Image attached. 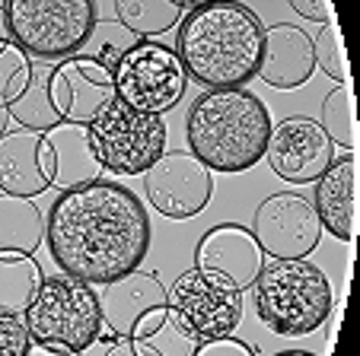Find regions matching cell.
I'll use <instances>...</instances> for the list:
<instances>
[{
	"label": "cell",
	"instance_id": "obj_1",
	"mask_svg": "<svg viewBox=\"0 0 360 356\" xmlns=\"http://www.w3.org/2000/svg\"><path fill=\"white\" fill-rule=\"evenodd\" d=\"M153 226L147 207L118 182H96L61 191L45 220L51 261L86 283H109L141 268Z\"/></svg>",
	"mask_w": 360,
	"mask_h": 356
},
{
	"label": "cell",
	"instance_id": "obj_2",
	"mask_svg": "<svg viewBox=\"0 0 360 356\" xmlns=\"http://www.w3.org/2000/svg\"><path fill=\"white\" fill-rule=\"evenodd\" d=\"M259 13L236 0H214L179 22L176 54L188 80L204 89H239L255 80L262 61Z\"/></svg>",
	"mask_w": 360,
	"mask_h": 356
},
{
	"label": "cell",
	"instance_id": "obj_3",
	"mask_svg": "<svg viewBox=\"0 0 360 356\" xmlns=\"http://www.w3.org/2000/svg\"><path fill=\"white\" fill-rule=\"evenodd\" d=\"M271 114L265 102L245 86L204 89L188 108L185 140L211 172L239 175L265 159Z\"/></svg>",
	"mask_w": 360,
	"mask_h": 356
},
{
	"label": "cell",
	"instance_id": "obj_4",
	"mask_svg": "<svg viewBox=\"0 0 360 356\" xmlns=\"http://www.w3.org/2000/svg\"><path fill=\"white\" fill-rule=\"evenodd\" d=\"M255 312L281 337L319 331L335 309V289L326 270L306 258L271 261L255 277Z\"/></svg>",
	"mask_w": 360,
	"mask_h": 356
},
{
	"label": "cell",
	"instance_id": "obj_5",
	"mask_svg": "<svg viewBox=\"0 0 360 356\" xmlns=\"http://www.w3.org/2000/svg\"><path fill=\"white\" fill-rule=\"evenodd\" d=\"M26 315V331L32 343L64 350V353H83L99 341L102 312L99 293L93 283L77 280L70 274L41 277Z\"/></svg>",
	"mask_w": 360,
	"mask_h": 356
},
{
	"label": "cell",
	"instance_id": "obj_6",
	"mask_svg": "<svg viewBox=\"0 0 360 356\" xmlns=\"http://www.w3.org/2000/svg\"><path fill=\"white\" fill-rule=\"evenodd\" d=\"M10 39L39 61H64L86 48L96 26V0H7Z\"/></svg>",
	"mask_w": 360,
	"mask_h": 356
},
{
	"label": "cell",
	"instance_id": "obj_7",
	"mask_svg": "<svg viewBox=\"0 0 360 356\" xmlns=\"http://www.w3.org/2000/svg\"><path fill=\"white\" fill-rule=\"evenodd\" d=\"M89 128V140L102 162V172L112 175H143L166 153V121L163 114H147L115 99Z\"/></svg>",
	"mask_w": 360,
	"mask_h": 356
},
{
	"label": "cell",
	"instance_id": "obj_8",
	"mask_svg": "<svg viewBox=\"0 0 360 356\" xmlns=\"http://www.w3.org/2000/svg\"><path fill=\"white\" fill-rule=\"evenodd\" d=\"M112 80H115V95L124 105L147 114L172 112L188 89V74L176 48L153 39H137L122 54L118 67L112 70Z\"/></svg>",
	"mask_w": 360,
	"mask_h": 356
},
{
	"label": "cell",
	"instance_id": "obj_9",
	"mask_svg": "<svg viewBox=\"0 0 360 356\" xmlns=\"http://www.w3.org/2000/svg\"><path fill=\"white\" fill-rule=\"evenodd\" d=\"M166 303L191 324L201 341L233 334L243 318V293L233 289L220 274L201 268L179 274L166 293Z\"/></svg>",
	"mask_w": 360,
	"mask_h": 356
},
{
	"label": "cell",
	"instance_id": "obj_10",
	"mask_svg": "<svg viewBox=\"0 0 360 356\" xmlns=\"http://www.w3.org/2000/svg\"><path fill=\"white\" fill-rule=\"evenodd\" d=\"M271 172L287 185H316L319 175L335 162V143L319 121L306 114H290L271 124L265 147Z\"/></svg>",
	"mask_w": 360,
	"mask_h": 356
},
{
	"label": "cell",
	"instance_id": "obj_11",
	"mask_svg": "<svg viewBox=\"0 0 360 356\" xmlns=\"http://www.w3.org/2000/svg\"><path fill=\"white\" fill-rule=\"evenodd\" d=\"M143 191L153 210L169 220L198 216L214 195V172L195 153H163L143 172Z\"/></svg>",
	"mask_w": 360,
	"mask_h": 356
},
{
	"label": "cell",
	"instance_id": "obj_12",
	"mask_svg": "<svg viewBox=\"0 0 360 356\" xmlns=\"http://www.w3.org/2000/svg\"><path fill=\"white\" fill-rule=\"evenodd\" d=\"M252 235L265 255H271L274 261H287V258H306L319 245L322 223L306 197L281 191L255 207Z\"/></svg>",
	"mask_w": 360,
	"mask_h": 356
},
{
	"label": "cell",
	"instance_id": "obj_13",
	"mask_svg": "<svg viewBox=\"0 0 360 356\" xmlns=\"http://www.w3.org/2000/svg\"><path fill=\"white\" fill-rule=\"evenodd\" d=\"M48 95H51L55 112L61 114V121L70 124H93L118 99L112 70H105L89 54L64 58L48 74Z\"/></svg>",
	"mask_w": 360,
	"mask_h": 356
},
{
	"label": "cell",
	"instance_id": "obj_14",
	"mask_svg": "<svg viewBox=\"0 0 360 356\" xmlns=\"http://www.w3.org/2000/svg\"><path fill=\"white\" fill-rule=\"evenodd\" d=\"M195 268L220 274L233 289L245 293L265 268V251L259 249L252 229L239 223H217L198 239Z\"/></svg>",
	"mask_w": 360,
	"mask_h": 356
},
{
	"label": "cell",
	"instance_id": "obj_15",
	"mask_svg": "<svg viewBox=\"0 0 360 356\" xmlns=\"http://www.w3.org/2000/svg\"><path fill=\"white\" fill-rule=\"evenodd\" d=\"M41 162L58 191H74L102 178V162L93 150L86 124L58 121L41 134Z\"/></svg>",
	"mask_w": 360,
	"mask_h": 356
},
{
	"label": "cell",
	"instance_id": "obj_16",
	"mask_svg": "<svg viewBox=\"0 0 360 356\" xmlns=\"http://www.w3.org/2000/svg\"><path fill=\"white\" fill-rule=\"evenodd\" d=\"M166 305V289L160 283L157 270H131V274L109 280L102 286L99 296V312H102V341H115V337H128L137 318L147 315L150 309Z\"/></svg>",
	"mask_w": 360,
	"mask_h": 356
},
{
	"label": "cell",
	"instance_id": "obj_17",
	"mask_svg": "<svg viewBox=\"0 0 360 356\" xmlns=\"http://www.w3.org/2000/svg\"><path fill=\"white\" fill-rule=\"evenodd\" d=\"M316 70L313 35L290 22H274L262 35V61L259 80L271 89H297L303 86Z\"/></svg>",
	"mask_w": 360,
	"mask_h": 356
},
{
	"label": "cell",
	"instance_id": "obj_18",
	"mask_svg": "<svg viewBox=\"0 0 360 356\" xmlns=\"http://www.w3.org/2000/svg\"><path fill=\"white\" fill-rule=\"evenodd\" d=\"M313 210L319 216L322 229L351 242L354 239V220H357V159L354 153L335 159L316 182Z\"/></svg>",
	"mask_w": 360,
	"mask_h": 356
},
{
	"label": "cell",
	"instance_id": "obj_19",
	"mask_svg": "<svg viewBox=\"0 0 360 356\" xmlns=\"http://www.w3.org/2000/svg\"><path fill=\"white\" fill-rule=\"evenodd\" d=\"M51 188L41 162L39 131H7L0 137V191L4 195L35 197Z\"/></svg>",
	"mask_w": 360,
	"mask_h": 356
},
{
	"label": "cell",
	"instance_id": "obj_20",
	"mask_svg": "<svg viewBox=\"0 0 360 356\" xmlns=\"http://www.w3.org/2000/svg\"><path fill=\"white\" fill-rule=\"evenodd\" d=\"M128 341L137 356H195L201 337L166 303V305H157V309H150L147 315L137 318Z\"/></svg>",
	"mask_w": 360,
	"mask_h": 356
},
{
	"label": "cell",
	"instance_id": "obj_21",
	"mask_svg": "<svg viewBox=\"0 0 360 356\" xmlns=\"http://www.w3.org/2000/svg\"><path fill=\"white\" fill-rule=\"evenodd\" d=\"M41 239H45V216L32 204V197L0 191V251L32 255Z\"/></svg>",
	"mask_w": 360,
	"mask_h": 356
},
{
	"label": "cell",
	"instance_id": "obj_22",
	"mask_svg": "<svg viewBox=\"0 0 360 356\" xmlns=\"http://www.w3.org/2000/svg\"><path fill=\"white\" fill-rule=\"evenodd\" d=\"M41 283V268L32 255L0 251V315H16L29 309Z\"/></svg>",
	"mask_w": 360,
	"mask_h": 356
},
{
	"label": "cell",
	"instance_id": "obj_23",
	"mask_svg": "<svg viewBox=\"0 0 360 356\" xmlns=\"http://www.w3.org/2000/svg\"><path fill=\"white\" fill-rule=\"evenodd\" d=\"M118 22L137 39H153V35L169 32L182 22V10L172 0H115Z\"/></svg>",
	"mask_w": 360,
	"mask_h": 356
},
{
	"label": "cell",
	"instance_id": "obj_24",
	"mask_svg": "<svg viewBox=\"0 0 360 356\" xmlns=\"http://www.w3.org/2000/svg\"><path fill=\"white\" fill-rule=\"evenodd\" d=\"M48 74H51V67L32 70V83L26 86V93L7 105L10 121H16L26 131H39V134H45L48 128H55L61 121V114L55 112L51 95H48Z\"/></svg>",
	"mask_w": 360,
	"mask_h": 356
},
{
	"label": "cell",
	"instance_id": "obj_25",
	"mask_svg": "<svg viewBox=\"0 0 360 356\" xmlns=\"http://www.w3.org/2000/svg\"><path fill=\"white\" fill-rule=\"evenodd\" d=\"M322 131L341 150H357V121H354V93L351 83H338L322 99Z\"/></svg>",
	"mask_w": 360,
	"mask_h": 356
},
{
	"label": "cell",
	"instance_id": "obj_26",
	"mask_svg": "<svg viewBox=\"0 0 360 356\" xmlns=\"http://www.w3.org/2000/svg\"><path fill=\"white\" fill-rule=\"evenodd\" d=\"M32 58L13 39L0 41V105L7 108L26 93V86L32 83Z\"/></svg>",
	"mask_w": 360,
	"mask_h": 356
},
{
	"label": "cell",
	"instance_id": "obj_27",
	"mask_svg": "<svg viewBox=\"0 0 360 356\" xmlns=\"http://www.w3.org/2000/svg\"><path fill=\"white\" fill-rule=\"evenodd\" d=\"M134 41H137V35H131L118 20H96L93 32H89V39H86V45H89L86 54L96 58L105 70H115L118 61H122V54L128 51Z\"/></svg>",
	"mask_w": 360,
	"mask_h": 356
},
{
	"label": "cell",
	"instance_id": "obj_28",
	"mask_svg": "<svg viewBox=\"0 0 360 356\" xmlns=\"http://www.w3.org/2000/svg\"><path fill=\"white\" fill-rule=\"evenodd\" d=\"M313 54L316 67H322V74L332 77L335 83H347V54L341 45V29L332 22H322V29L313 39Z\"/></svg>",
	"mask_w": 360,
	"mask_h": 356
},
{
	"label": "cell",
	"instance_id": "obj_29",
	"mask_svg": "<svg viewBox=\"0 0 360 356\" xmlns=\"http://www.w3.org/2000/svg\"><path fill=\"white\" fill-rule=\"evenodd\" d=\"M29 331L22 318L16 315H0V356H26L29 350Z\"/></svg>",
	"mask_w": 360,
	"mask_h": 356
},
{
	"label": "cell",
	"instance_id": "obj_30",
	"mask_svg": "<svg viewBox=\"0 0 360 356\" xmlns=\"http://www.w3.org/2000/svg\"><path fill=\"white\" fill-rule=\"evenodd\" d=\"M195 356H259L245 341L226 334V337H211V341H201L195 350Z\"/></svg>",
	"mask_w": 360,
	"mask_h": 356
},
{
	"label": "cell",
	"instance_id": "obj_31",
	"mask_svg": "<svg viewBox=\"0 0 360 356\" xmlns=\"http://www.w3.org/2000/svg\"><path fill=\"white\" fill-rule=\"evenodd\" d=\"M293 13H300L303 20L309 22H332L335 20V10H332V0H287Z\"/></svg>",
	"mask_w": 360,
	"mask_h": 356
},
{
	"label": "cell",
	"instance_id": "obj_32",
	"mask_svg": "<svg viewBox=\"0 0 360 356\" xmlns=\"http://www.w3.org/2000/svg\"><path fill=\"white\" fill-rule=\"evenodd\" d=\"M102 356H137L131 350L128 337H115V341H102Z\"/></svg>",
	"mask_w": 360,
	"mask_h": 356
},
{
	"label": "cell",
	"instance_id": "obj_33",
	"mask_svg": "<svg viewBox=\"0 0 360 356\" xmlns=\"http://www.w3.org/2000/svg\"><path fill=\"white\" fill-rule=\"evenodd\" d=\"M26 356H80V353H64V350H55V347H45V343H29Z\"/></svg>",
	"mask_w": 360,
	"mask_h": 356
},
{
	"label": "cell",
	"instance_id": "obj_34",
	"mask_svg": "<svg viewBox=\"0 0 360 356\" xmlns=\"http://www.w3.org/2000/svg\"><path fill=\"white\" fill-rule=\"evenodd\" d=\"M182 13H191V10H198V7H207V4H214V0H172Z\"/></svg>",
	"mask_w": 360,
	"mask_h": 356
},
{
	"label": "cell",
	"instance_id": "obj_35",
	"mask_svg": "<svg viewBox=\"0 0 360 356\" xmlns=\"http://www.w3.org/2000/svg\"><path fill=\"white\" fill-rule=\"evenodd\" d=\"M7 128H10V112L4 105H0V137L7 134Z\"/></svg>",
	"mask_w": 360,
	"mask_h": 356
},
{
	"label": "cell",
	"instance_id": "obj_36",
	"mask_svg": "<svg viewBox=\"0 0 360 356\" xmlns=\"http://www.w3.org/2000/svg\"><path fill=\"white\" fill-rule=\"evenodd\" d=\"M10 39V29H7V13H4V7H0V41Z\"/></svg>",
	"mask_w": 360,
	"mask_h": 356
},
{
	"label": "cell",
	"instance_id": "obj_37",
	"mask_svg": "<svg viewBox=\"0 0 360 356\" xmlns=\"http://www.w3.org/2000/svg\"><path fill=\"white\" fill-rule=\"evenodd\" d=\"M274 356H316V353H309V350H281Z\"/></svg>",
	"mask_w": 360,
	"mask_h": 356
}]
</instances>
